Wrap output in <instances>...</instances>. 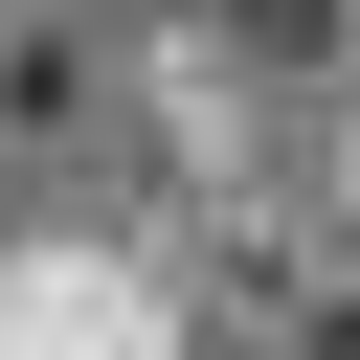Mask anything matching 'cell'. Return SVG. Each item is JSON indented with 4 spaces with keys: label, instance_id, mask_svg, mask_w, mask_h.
Here are the masks:
<instances>
[{
    "label": "cell",
    "instance_id": "obj_1",
    "mask_svg": "<svg viewBox=\"0 0 360 360\" xmlns=\"http://www.w3.org/2000/svg\"><path fill=\"white\" fill-rule=\"evenodd\" d=\"M225 22H248V45H315V0H225Z\"/></svg>",
    "mask_w": 360,
    "mask_h": 360
}]
</instances>
